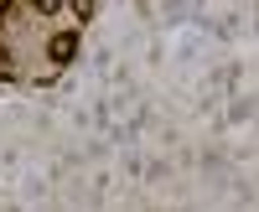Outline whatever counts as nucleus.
Masks as SVG:
<instances>
[{
  "label": "nucleus",
  "mask_w": 259,
  "mask_h": 212,
  "mask_svg": "<svg viewBox=\"0 0 259 212\" xmlns=\"http://www.w3.org/2000/svg\"><path fill=\"white\" fill-rule=\"evenodd\" d=\"M11 6H16V0H0V26H6V16H11Z\"/></svg>",
  "instance_id": "obj_5"
},
{
  "label": "nucleus",
  "mask_w": 259,
  "mask_h": 212,
  "mask_svg": "<svg viewBox=\"0 0 259 212\" xmlns=\"http://www.w3.org/2000/svg\"><path fill=\"white\" fill-rule=\"evenodd\" d=\"M6 78H16V73H11V47L0 41V83H6Z\"/></svg>",
  "instance_id": "obj_3"
},
{
  "label": "nucleus",
  "mask_w": 259,
  "mask_h": 212,
  "mask_svg": "<svg viewBox=\"0 0 259 212\" xmlns=\"http://www.w3.org/2000/svg\"><path fill=\"white\" fill-rule=\"evenodd\" d=\"M31 6H36V16H57V6H62V0H31Z\"/></svg>",
  "instance_id": "obj_4"
},
{
  "label": "nucleus",
  "mask_w": 259,
  "mask_h": 212,
  "mask_svg": "<svg viewBox=\"0 0 259 212\" xmlns=\"http://www.w3.org/2000/svg\"><path fill=\"white\" fill-rule=\"evenodd\" d=\"M78 41H83L78 26H73V31H52V36H47V57L62 68V62H73V57H78Z\"/></svg>",
  "instance_id": "obj_1"
},
{
  "label": "nucleus",
  "mask_w": 259,
  "mask_h": 212,
  "mask_svg": "<svg viewBox=\"0 0 259 212\" xmlns=\"http://www.w3.org/2000/svg\"><path fill=\"white\" fill-rule=\"evenodd\" d=\"M73 21H78V26H83V21H94V11H99V0H73Z\"/></svg>",
  "instance_id": "obj_2"
}]
</instances>
